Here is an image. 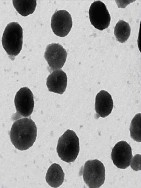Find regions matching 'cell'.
Wrapping results in <instances>:
<instances>
[{"label":"cell","mask_w":141,"mask_h":188,"mask_svg":"<svg viewBox=\"0 0 141 188\" xmlns=\"http://www.w3.org/2000/svg\"><path fill=\"white\" fill-rule=\"evenodd\" d=\"M34 122L29 118H24L14 121L9 132L12 144L17 149L24 151L31 147L37 137Z\"/></svg>","instance_id":"obj_1"},{"label":"cell","mask_w":141,"mask_h":188,"mask_svg":"<svg viewBox=\"0 0 141 188\" xmlns=\"http://www.w3.org/2000/svg\"><path fill=\"white\" fill-rule=\"evenodd\" d=\"M23 31L17 22L7 24L3 34L2 42L3 47L12 60L21 51L23 44Z\"/></svg>","instance_id":"obj_2"},{"label":"cell","mask_w":141,"mask_h":188,"mask_svg":"<svg viewBox=\"0 0 141 188\" xmlns=\"http://www.w3.org/2000/svg\"><path fill=\"white\" fill-rule=\"evenodd\" d=\"M56 150L62 160L67 163L75 161L78 155L80 146L79 138L74 131L67 130L59 138Z\"/></svg>","instance_id":"obj_3"},{"label":"cell","mask_w":141,"mask_h":188,"mask_svg":"<svg viewBox=\"0 0 141 188\" xmlns=\"http://www.w3.org/2000/svg\"><path fill=\"white\" fill-rule=\"evenodd\" d=\"M82 172L83 180L89 187L99 188L103 184L105 180V168L100 161L97 159L87 161Z\"/></svg>","instance_id":"obj_4"},{"label":"cell","mask_w":141,"mask_h":188,"mask_svg":"<svg viewBox=\"0 0 141 188\" xmlns=\"http://www.w3.org/2000/svg\"><path fill=\"white\" fill-rule=\"evenodd\" d=\"M14 101L16 112L12 116V120L28 117L31 115L34 102L33 95L29 88L27 87L21 88L16 94Z\"/></svg>","instance_id":"obj_5"},{"label":"cell","mask_w":141,"mask_h":188,"mask_svg":"<svg viewBox=\"0 0 141 188\" xmlns=\"http://www.w3.org/2000/svg\"><path fill=\"white\" fill-rule=\"evenodd\" d=\"M92 25L96 28L103 30L108 27L111 17L105 4L100 1H96L91 5L89 11Z\"/></svg>","instance_id":"obj_6"},{"label":"cell","mask_w":141,"mask_h":188,"mask_svg":"<svg viewBox=\"0 0 141 188\" xmlns=\"http://www.w3.org/2000/svg\"><path fill=\"white\" fill-rule=\"evenodd\" d=\"M67 53L63 46L59 43H52L46 48L44 57L51 71L61 69L66 60Z\"/></svg>","instance_id":"obj_7"},{"label":"cell","mask_w":141,"mask_h":188,"mask_svg":"<svg viewBox=\"0 0 141 188\" xmlns=\"http://www.w3.org/2000/svg\"><path fill=\"white\" fill-rule=\"evenodd\" d=\"M72 25V19L65 10L56 11L51 19V26L54 33L60 37H65L70 32Z\"/></svg>","instance_id":"obj_8"},{"label":"cell","mask_w":141,"mask_h":188,"mask_svg":"<svg viewBox=\"0 0 141 188\" xmlns=\"http://www.w3.org/2000/svg\"><path fill=\"white\" fill-rule=\"evenodd\" d=\"M132 157L131 147L126 141L118 142L112 150L111 158L114 165L118 168L125 169L128 167Z\"/></svg>","instance_id":"obj_9"},{"label":"cell","mask_w":141,"mask_h":188,"mask_svg":"<svg viewBox=\"0 0 141 188\" xmlns=\"http://www.w3.org/2000/svg\"><path fill=\"white\" fill-rule=\"evenodd\" d=\"M67 80L66 73L61 70L57 69L49 75L46 85L49 91L62 94L65 90Z\"/></svg>","instance_id":"obj_10"},{"label":"cell","mask_w":141,"mask_h":188,"mask_svg":"<svg viewBox=\"0 0 141 188\" xmlns=\"http://www.w3.org/2000/svg\"><path fill=\"white\" fill-rule=\"evenodd\" d=\"M113 106L110 94L104 90H101L96 95L95 105L97 117L104 118L111 112Z\"/></svg>","instance_id":"obj_11"},{"label":"cell","mask_w":141,"mask_h":188,"mask_svg":"<svg viewBox=\"0 0 141 188\" xmlns=\"http://www.w3.org/2000/svg\"><path fill=\"white\" fill-rule=\"evenodd\" d=\"M64 177L65 174L61 167L59 164L55 163L48 168L45 179L50 186L57 188L62 184Z\"/></svg>","instance_id":"obj_12"},{"label":"cell","mask_w":141,"mask_h":188,"mask_svg":"<svg viewBox=\"0 0 141 188\" xmlns=\"http://www.w3.org/2000/svg\"><path fill=\"white\" fill-rule=\"evenodd\" d=\"M12 1L16 11L24 17L33 13L37 5L36 0H13Z\"/></svg>","instance_id":"obj_13"},{"label":"cell","mask_w":141,"mask_h":188,"mask_svg":"<svg viewBox=\"0 0 141 188\" xmlns=\"http://www.w3.org/2000/svg\"><path fill=\"white\" fill-rule=\"evenodd\" d=\"M131 32V27L129 24L120 20L116 24L114 29V34L117 40L123 43L128 39Z\"/></svg>","instance_id":"obj_14"},{"label":"cell","mask_w":141,"mask_h":188,"mask_svg":"<svg viewBox=\"0 0 141 188\" xmlns=\"http://www.w3.org/2000/svg\"><path fill=\"white\" fill-rule=\"evenodd\" d=\"M129 130L131 137L137 142L141 141V114H136L132 119Z\"/></svg>","instance_id":"obj_15"}]
</instances>
